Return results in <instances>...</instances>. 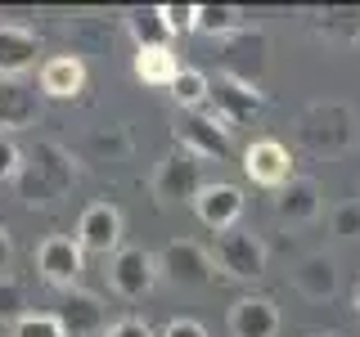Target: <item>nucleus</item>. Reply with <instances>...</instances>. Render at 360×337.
<instances>
[{"instance_id": "cd10ccee", "label": "nucleus", "mask_w": 360, "mask_h": 337, "mask_svg": "<svg viewBox=\"0 0 360 337\" xmlns=\"http://www.w3.org/2000/svg\"><path fill=\"white\" fill-rule=\"evenodd\" d=\"M18 166H22V149L9 140V135H0V180H14Z\"/></svg>"}, {"instance_id": "c85d7f7f", "label": "nucleus", "mask_w": 360, "mask_h": 337, "mask_svg": "<svg viewBox=\"0 0 360 337\" xmlns=\"http://www.w3.org/2000/svg\"><path fill=\"white\" fill-rule=\"evenodd\" d=\"M158 9H162L172 37H176V32H194V5H158Z\"/></svg>"}, {"instance_id": "f8f14e48", "label": "nucleus", "mask_w": 360, "mask_h": 337, "mask_svg": "<svg viewBox=\"0 0 360 337\" xmlns=\"http://www.w3.org/2000/svg\"><path fill=\"white\" fill-rule=\"evenodd\" d=\"M212 99H217V117L225 121V126H248V121L262 117V90L248 86V81H234V77H217V86H212Z\"/></svg>"}, {"instance_id": "9b49d317", "label": "nucleus", "mask_w": 360, "mask_h": 337, "mask_svg": "<svg viewBox=\"0 0 360 337\" xmlns=\"http://www.w3.org/2000/svg\"><path fill=\"white\" fill-rule=\"evenodd\" d=\"M243 189L239 185H225V180H217V185H202V194L194 198V216L207 225V230H239V216H243Z\"/></svg>"}, {"instance_id": "6e6552de", "label": "nucleus", "mask_w": 360, "mask_h": 337, "mask_svg": "<svg viewBox=\"0 0 360 337\" xmlns=\"http://www.w3.org/2000/svg\"><path fill=\"white\" fill-rule=\"evenodd\" d=\"M37 270H41L45 284L72 292L77 279H82V270H86V252L77 247V239H68V234H50V239L37 247Z\"/></svg>"}, {"instance_id": "7c9ffc66", "label": "nucleus", "mask_w": 360, "mask_h": 337, "mask_svg": "<svg viewBox=\"0 0 360 337\" xmlns=\"http://www.w3.org/2000/svg\"><path fill=\"white\" fill-rule=\"evenodd\" d=\"M90 149H108V153H117V157H127L131 153V140H127V135H122V131H112V140H108V135H95V140H90Z\"/></svg>"}, {"instance_id": "dca6fc26", "label": "nucleus", "mask_w": 360, "mask_h": 337, "mask_svg": "<svg viewBox=\"0 0 360 337\" xmlns=\"http://www.w3.org/2000/svg\"><path fill=\"white\" fill-rule=\"evenodd\" d=\"M275 211H279V220H284V225H311V220H320V211H324L320 185L307 180V176H292L288 185L279 189Z\"/></svg>"}, {"instance_id": "b1692460", "label": "nucleus", "mask_w": 360, "mask_h": 337, "mask_svg": "<svg viewBox=\"0 0 360 337\" xmlns=\"http://www.w3.org/2000/svg\"><path fill=\"white\" fill-rule=\"evenodd\" d=\"M172 99L185 112H202V104L212 99V77L202 67H180L176 81H172Z\"/></svg>"}, {"instance_id": "f03ea898", "label": "nucleus", "mask_w": 360, "mask_h": 337, "mask_svg": "<svg viewBox=\"0 0 360 337\" xmlns=\"http://www.w3.org/2000/svg\"><path fill=\"white\" fill-rule=\"evenodd\" d=\"M158 279H167V284H176V288H212L217 284V261H212V252H202L198 243L172 239L158 252Z\"/></svg>"}, {"instance_id": "0eeeda50", "label": "nucleus", "mask_w": 360, "mask_h": 337, "mask_svg": "<svg viewBox=\"0 0 360 337\" xmlns=\"http://www.w3.org/2000/svg\"><path fill=\"white\" fill-rule=\"evenodd\" d=\"M77 247L82 252H95V256H117L122 252V211L112 207L108 198L90 202L82 211V220H77Z\"/></svg>"}, {"instance_id": "2eb2a0df", "label": "nucleus", "mask_w": 360, "mask_h": 337, "mask_svg": "<svg viewBox=\"0 0 360 337\" xmlns=\"http://www.w3.org/2000/svg\"><path fill=\"white\" fill-rule=\"evenodd\" d=\"M37 54H41L37 32L5 22V27H0V81H18V77L37 63Z\"/></svg>"}, {"instance_id": "bb28decb", "label": "nucleus", "mask_w": 360, "mask_h": 337, "mask_svg": "<svg viewBox=\"0 0 360 337\" xmlns=\"http://www.w3.org/2000/svg\"><path fill=\"white\" fill-rule=\"evenodd\" d=\"M0 319H22V288L14 284V279H0Z\"/></svg>"}, {"instance_id": "ddd939ff", "label": "nucleus", "mask_w": 360, "mask_h": 337, "mask_svg": "<svg viewBox=\"0 0 360 337\" xmlns=\"http://www.w3.org/2000/svg\"><path fill=\"white\" fill-rule=\"evenodd\" d=\"M262 67H266V37L262 32L243 27V32H234V37H225V77L257 86Z\"/></svg>"}, {"instance_id": "5701e85b", "label": "nucleus", "mask_w": 360, "mask_h": 337, "mask_svg": "<svg viewBox=\"0 0 360 337\" xmlns=\"http://www.w3.org/2000/svg\"><path fill=\"white\" fill-rule=\"evenodd\" d=\"M243 9L234 5H194V32L198 37H234V32H243Z\"/></svg>"}, {"instance_id": "c756f323", "label": "nucleus", "mask_w": 360, "mask_h": 337, "mask_svg": "<svg viewBox=\"0 0 360 337\" xmlns=\"http://www.w3.org/2000/svg\"><path fill=\"white\" fill-rule=\"evenodd\" d=\"M104 337H153V329L144 319H135V315H127V319H117V324H108Z\"/></svg>"}, {"instance_id": "20e7f679", "label": "nucleus", "mask_w": 360, "mask_h": 337, "mask_svg": "<svg viewBox=\"0 0 360 337\" xmlns=\"http://www.w3.org/2000/svg\"><path fill=\"white\" fill-rule=\"evenodd\" d=\"M212 261L230 279H262L266 275V243L252 230H225V234H217Z\"/></svg>"}, {"instance_id": "7ed1b4c3", "label": "nucleus", "mask_w": 360, "mask_h": 337, "mask_svg": "<svg viewBox=\"0 0 360 337\" xmlns=\"http://www.w3.org/2000/svg\"><path fill=\"white\" fill-rule=\"evenodd\" d=\"M202 157L185 153V149H172L158 162L153 171V198L158 202H194L202 194Z\"/></svg>"}, {"instance_id": "6ab92c4d", "label": "nucleus", "mask_w": 360, "mask_h": 337, "mask_svg": "<svg viewBox=\"0 0 360 337\" xmlns=\"http://www.w3.org/2000/svg\"><path fill=\"white\" fill-rule=\"evenodd\" d=\"M41 112V90L27 81H0V131H27Z\"/></svg>"}, {"instance_id": "a878e982", "label": "nucleus", "mask_w": 360, "mask_h": 337, "mask_svg": "<svg viewBox=\"0 0 360 337\" xmlns=\"http://www.w3.org/2000/svg\"><path fill=\"white\" fill-rule=\"evenodd\" d=\"M329 230L338 234V239H360V202H342V207H333Z\"/></svg>"}, {"instance_id": "9d476101", "label": "nucleus", "mask_w": 360, "mask_h": 337, "mask_svg": "<svg viewBox=\"0 0 360 337\" xmlns=\"http://www.w3.org/2000/svg\"><path fill=\"white\" fill-rule=\"evenodd\" d=\"M243 171L262 189H284L292 180V153L279 140H252L243 149Z\"/></svg>"}, {"instance_id": "a211bd4d", "label": "nucleus", "mask_w": 360, "mask_h": 337, "mask_svg": "<svg viewBox=\"0 0 360 337\" xmlns=\"http://www.w3.org/2000/svg\"><path fill=\"white\" fill-rule=\"evenodd\" d=\"M86 90V63L77 54H54L41 63V95L45 99H77Z\"/></svg>"}, {"instance_id": "f704fd0d", "label": "nucleus", "mask_w": 360, "mask_h": 337, "mask_svg": "<svg viewBox=\"0 0 360 337\" xmlns=\"http://www.w3.org/2000/svg\"><path fill=\"white\" fill-rule=\"evenodd\" d=\"M311 337H338V333H311Z\"/></svg>"}, {"instance_id": "1a4fd4ad", "label": "nucleus", "mask_w": 360, "mask_h": 337, "mask_svg": "<svg viewBox=\"0 0 360 337\" xmlns=\"http://www.w3.org/2000/svg\"><path fill=\"white\" fill-rule=\"evenodd\" d=\"M352 112L338 108V104H324V108H311L307 117H302V140H307L311 153H338L352 144Z\"/></svg>"}, {"instance_id": "aec40b11", "label": "nucleus", "mask_w": 360, "mask_h": 337, "mask_svg": "<svg viewBox=\"0 0 360 337\" xmlns=\"http://www.w3.org/2000/svg\"><path fill=\"white\" fill-rule=\"evenodd\" d=\"M127 32H131L135 50H167V45H172V27H167V18H162L158 5L131 9V14H127Z\"/></svg>"}, {"instance_id": "f257e3e1", "label": "nucleus", "mask_w": 360, "mask_h": 337, "mask_svg": "<svg viewBox=\"0 0 360 337\" xmlns=\"http://www.w3.org/2000/svg\"><path fill=\"white\" fill-rule=\"evenodd\" d=\"M72 185H77V162H72V153H68L63 144L37 140L27 153H22L14 189H18V198L27 202V207H50V202H59Z\"/></svg>"}, {"instance_id": "473e14b6", "label": "nucleus", "mask_w": 360, "mask_h": 337, "mask_svg": "<svg viewBox=\"0 0 360 337\" xmlns=\"http://www.w3.org/2000/svg\"><path fill=\"white\" fill-rule=\"evenodd\" d=\"M9 261H14V243H9V230H5V225H0V279H5Z\"/></svg>"}, {"instance_id": "72a5a7b5", "label": "nucleus", "mask_w": 360, "mask_h": 337, "mask_svg": "<svg viewBox=\"0 0 360 337\" xmlns=\"http://www.w3.org/2000/svg\"><path fill=\"white\" fill-rule=\"evenodd\" d=\"M356 315H360V284H356Z\"/></svg>"}, {"instance_id": "4be33fe9", "label": "nucleus", "mask_w": 360, "mask_h": 337, "mask_svg": "<svg viewBox=\"0 0 360 337\" xmlns=\"http://www.w3.org/2000/svg\"><path fill=\"white\" fill-rule=\"evenodd\" d=\"M176 72H180V63H176V50H172V45H167V50H135V77H140L144 86L172 90Z\"/></svg>"}, {"instance_id": "412c9836", "label": "nucleus", "mask_w": 360, "mask_h": 337, "mask_svg": "<svg viewBox=\"0 0 360 337\" xmlns=\"http://www.w3.org/2000/svg\"><path fill=\"white\" fill-rule=\"evenodd\" d=\"M292 279H297L302 297H311V301H329L333 292H338V265H333V256H307Z\"/></svg>"}, {"instance_id": "4468645a", "label": "nucleus", "mask_w": 360, "mask_h": 337, "mask_svg": "<svg viewBox=\"0 0 360 337\" xmlns=\"http://www.w3.org/2000/svg\"><path fill=\"white\" fill-rule=\"evenodd\" d=\"M59 319H63V333L68 337H104V329H108L104 301H99L95 292H82V288H72L63 297Z\"/></svg>"}, {"instance_id": "f3484780", "label": "nucleus", "mask_w": 360, "mask_h": 337, "mask_svg": "<svg viewBox=\"0 0 360 337\" xmlns=\"http://www.w3.org/2000/svg\"><path fill=\"white\" fill-rule=\"evenodd\" d=\"M234 337H279V306L270 297H239L230 306Z\"/></svg>"}, {"instance_id": "2f4dec72", "label": "nucleus", "mask_w": 360, "mask_h": 337, "mask_svg": "<svg viewBox=\"0 0 360 337\" xmlns=\"http://www.w3.org/2000/svg\"><path fill=\"white\" fill-rule=\"evenodd\" d=\"M158 337H207V329H202L198 319H172Z\"/></svg>"}, {"instance_id": "39448f33", "label": "nucleus", "mask_w": 360, "mask_h": 337, "mask_svg": "<svg viewBox=\"0 0 360 337\" xmlns=\"http://www.w3.org/2000/svg\"><path fill=\"white\" fill-rule=\"evenodd\" d=\"M172 135H176V149H185L194 157H230V126H225L212 108L185 112Z\"/></svg>"}, {"instance_id": "c9c22d12", "label": "nucleus", "mask_w": 360, "mask_h": 337, "mask_svg": "<svg viewBox=\"0 0 360 337\" xmlns=\"http://www.w3.org/2000/svg\"><path fill=\"white\" fill-rule=\"evenodd\" d=\"M0 337H5V333H0Z\"/></svg>"}, {"instance_id": "393cba45", "label": "nucleus", "mask_w": 360, "mask_h": 337, "mask_svg": "<svg viewBox=\"0 0 360 337\" xmlns=\"http://www.w3.org/2000/svg\"><path fill=\"white\" fill-rule=\"evenodd\" d=\"M14 337H68L59 315H22L14 324Z\"/></svg>"}, {"instance_id": "423d86ee", "label": "nucleus", "mask_w": 360, "mask_h": 337, "mask_svg": "<svg viewBox=\"0 0 360 337\" xmlns=\"http://www.w3.org/2000/svg\"><path fill=\"white\" fill-rule=\"evenodd\" d=\"M108 284L127 301L149 297L153 284H158V256L144 252V247H122V252L112 256V265H108Z\"/></svg>"}]
</instances>
